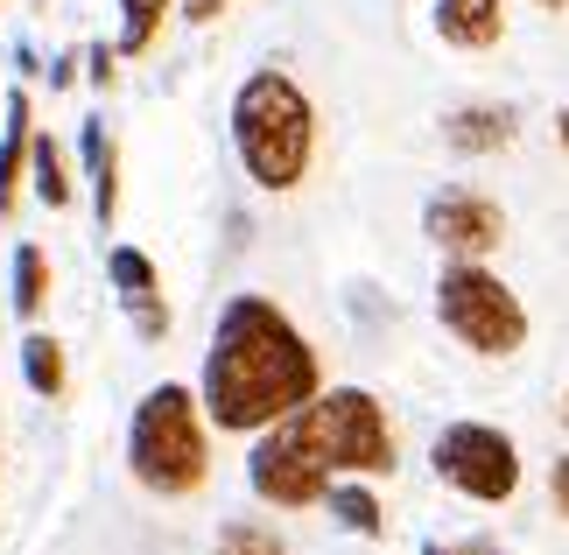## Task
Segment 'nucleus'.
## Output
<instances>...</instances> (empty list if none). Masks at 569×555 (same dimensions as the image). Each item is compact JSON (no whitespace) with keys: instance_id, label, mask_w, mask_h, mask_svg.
Instances as JSON below:
<instances>
[{"instance_id":"1","label":"nucleus","mask_w":569,"mask_h":555,"mask_svg":"<svg viewBox=\"0 0 569 555\" xmlns=\"http://www.w3.org/2000/svg\"><path fill=\"white\" fill-rule=\"evenodd\" d=\"M323 387L317 345L302 338V324L268 296H226L211 324V351H204V380H197V402L204 422L226 436H260L268 422L296 415L310 394Z\"/></svg>"},{"instance_id":"2","label":"nucleus","mask_w":569,"mask_h":555,"mask_svg":"<svg viewBox=\"0 0 569 555\" xmlns=\"http://www.w3.org/2000/svg\"><path fill=\"white\" fill-rule=\"evenodd\" d=\"M380 472H393V422L380 394L366 387H317L296 415L268 422L247 457L253 493L281 514L317 506L338 478H380Z\"/></svg>"},{"instance_id":"3","label":"nucleus","mask_w":569,"mask_h":555,"mask_svg":"<svg viewBox=\"0 0 569 555\" xmlns=\"http://www.w3.org/2000/svg\"><path fill=\"white\" fill-rule=\"evenodd\" d=\"M232 155H239V169H247V184H260L268 197H289V190H302V176H310V162H317V106L281 63H260V71L239 78V92H232Z\"/></svg>"},{"instance_id":"4","label":"nucleus","mask_w":569,"mask_h":555,"mask_svg":"<svg viewBox=\"0 0 569 555\" xmlns=\"http://www.w3.org/2000/svg\"><path fill=\"white\" fill-rule=\"evenodd\" d=\"M127 464L156 499H190L211 478V422L204 402L183 380H162L141 394L134 429H127Z\"/></svg>"},{"instance_id":"5","label":"nucleus","mask_w":569,"mask_h":555,"mask_svg":"<svg viewBox=\"0 0 569 555\" xmlns=\"http://www.w3.org/2000/svg\"><path fill=\"white\" fill-rule=\"evenodd\" d=\"M436 317L465 351L478 359H513L528 345V303L499 281L486 260H450L443 281H436Z\"/></svg>"},{"instance_id":"6","label":"nucleus","mask_w":569,"mask_h":555,"mask_svg":"<svg viewBox=\"0 0 569 555\" xmlns=\"http://www.w3.org/2000/svg\"><path fill=\"white\" fill-rule=\"evenodd\" d=\"M429 464H436V478H443L450 493H465L471 506H507L520 493V450L492 422H450V429H436Z\"/></svg>"},{"instance_id":"7","label":"nucleus","mask_w":569,"mask_h":555,"mask_svg":"<svg viewBox=\"0 0 569 555\" xmlns=\"http://www.w3.org/2000/svg\"><path fill=\"white\" fill-rule=\"evenodd\" d=\"M422 232L443 247L450 260H486L499 239H507V211L492 205L486 190H471V184H450V190H436L429 197V211H422Z\"/></svg>"},{"instance_id":"8","label":"nucleus","mask_w":569,"mask_h":555,"mask_svg":"<svg viewBox=\"0 0 569 555\" xmlns=\"http://www.w3.org/2000/svg\"><path fill=\"white\" fill-rule=\"evenodd\" d=\"M106 275H113L120 303H127V317L141 324V338H169V303H162V275H156V260L120 239V247L106 254Z\"/></svg>"},{"instance_id":"9","label":"nucleus","mask_w":569,"mask_h":555,"mask_svg":"<svg viewBox=\"0 0 569 555\" xmlns=\"http://www.w3.org/2000/svg\"><path fill=\"white\" fill-rule=\"evenodd\" d=\"M436 36L450 42V50H465V57H478V50H492L499 36H507V0H436Z\"/></svg>"},{"instance_id":"10","label":"nucleus","mask_w":569,"mask_h":555,"mask_svg":"<svg viewBox=\"0 0 569 555\" xmlns=\"http://www.w3.org/2000/svg\"><path fill=\"white\" fill-rule=\"evenodd\" d=\"M513 135H520V113H513V106H499V99L443 113V141L457 155H499V148H513Z\"/></svg>"},{"instance_id":"11","label":"nucleus","mask_w":569,"mask_h":555,"mask_svg":"<svg viewBox=\"0 0 569 555\" xmlns=\"http://www.w3.org/2000/svg\"><path fill=\"white\" fill-rule=\"evenodd\" d=\"M78 155H84V184H92V218L99 226H113L120 218V155H113V135H106V120H78Z\"/></svg>"},{"instance_id":"12","label":"nucleus","mask_w":569,"mask_h":555,"mask_svg":"<svg viewBox=\"0 0 569 555\" xmlns=\"http://www.w3.org/2000/svg\"><path fill=\"white\" fill-rule=\"evenodd\" d=\"M29 141H36V113H29V92H8V135H0V218H14L21 205V169H29Z\"/></svg>"},{"instance_id":"13","label":"nucleus","mask_w":569,"mask_h":555,"mask_svg":"<svg viewBox=\"0 0 569 555\" xmlns=\"http://www.w3.org/2000/svg\"><path fill=\"white\" fill-rule=\"evenodd\" d=\"M169 14H177V0H120V42L113 50L120 57H148Z\"/></svg>"},{"instance_id":"14","label":"nucleus","mask_w":569,"mask_h":555,"mask_svg":"<svg viewBox=\"0 0 569 555\" xmlns=\"http://www.w3.org/2000/svg\"><path fill=\"white\" fill-rule=\"evenodd\" d=\"M21 380H29V394H42V402L63 394V345L50 330H29V338H21Z\"/></svg>"},{"instance_id":"15","label":"nucleus","mask_w":569,"mask_h":555,"mask_svg":"<svg viewBox=\"0 0 569 555\" xmlns=\"http://www.w3.org/2000/svg\"><path fill=\"white\" fill-rule=\"evenodd\" d=\"M42 303H50V254L36 239H14V309L42 317Z\"/></svg>"},{"instance_id":"16","label":"nucleus","mask_w":569,"mask_h":555,"mask_svg":"<svg viewBox=\"0 0 569 555\" xmlns=\"http://www.w3.org/2000/svg\"><path fill=\"white\" fill-rule=\"evenodd\" d=\"M29 176H36V197H42L50 211L71 205V169H63V148H57L50 135H36V141H29Z\"/></svg>"},{"instance_id":"17","label":"nucleus","mask_w":569,"mask_h":555,"mask_svg":"<svg viewBox=\"0 0 569 555\" xmlns=\"http://www.w3.org/2000/svg\"><path fill=\"white\" fill-rule=\"evenodd\" d=\"M323 506H331V514L352 527V535H380L387 527V514H380V499L366 493V485H331V493H323Z\"/></svg>"},{"instance_id":"18","label":"nucleus","mask_w":569,"mask_h":555,"mask_svg":"<svg viewBox=\"0 0 569 555\" xmlns=\"http://www.w3.org/2000/svg\"><path fill=\"white\" fill-rule=\"evenodd\" d=\"M211 555H289V542H281L268 521H232Z\"/></svg>"},{"instance_id":"19","label":"nucleus","mask_w":569,"mask_h":555,"mask_svg":"<svg viewBox=\"0 0 569 555\" xmlns=\"http://www.w3.org/2000/svg\"><path fill=\"white\" fill-rule=\"evenodd\" d=\"M84 63H92V71H84V78H92L99 92H106V85L120 78V50H113V42H92V57H84Z\"/></svg>"},{"instance_id":"20","label":"nucleus","mask_w":569,"mask_h":555,"mask_svg":"<svg viewBox=\"0 0 569 555\" xmlns=\"http://www.w3.org/2000/svg\"><path fill=\"white\" fill-rule=\"evenodd\" d=\"M549 499H556V514L569 521V450H562V457L549 464Z\"/></svg>"},{"instance_id":"21","label":"nucleus","mask_w":569,"mask_h":555,"mask_svg":"<svg viewBox=\"0 0 569 555\" xmlns=\"http://www.w3.org/2000/svg\"><path fill=\"white\" fill-rule=\"evenodd\" d=\"M226 8H232V0H183V21H190V29H211Z\"/></svg>"},{"instance_id":"22","label":"nucleus","mask_w":569,"mask_h":555,"mask_svg":"<svg viewBox=\"0 0 569 555\" xmlns=\"http://www.w3.org/2000/svg\"><path fill=\"white\" fill-rule=\"evenodd\" d=\"M422 555H499V548H486V542H436V548H422Z\"/></svg>"},{"instance_id":"23","label":"nucleus","mask_w":569,"mask_h":555,"mask_svg":"<svg viewBox=\"0 0 569 555\" xmlns=\"http://www.w3.org/2000/svg\"><path fill=\"white\" fill-rule=\"evenodd\" d=\"M556 141H562V155H569V106L556 113Z\"/></svg>"},{"instance_id":"24","label":"nucleus","mask_w":569,"mask_h":555,"mask_svg":"<svg viewBox=\"0 0 569 555\" xmlns=\"http://www.w3.org/2000/svg\"><path fill=\"white\" fill-rule=\"evenodd\" d=\"M535 8H549V14H569V0H535Z\"/></svg>"},{"instance_id":"25","label":"nucleus","mask_w":569,"mask_h":555,"mask_svg":"<svg viewBox=\"0 0 569 555\" xmlns=\"http://www.w3.org/2000/svg\"><path fill=\"white\" fill-rule=\"evenodd\" d=\"M562 429H569V387H562Z\"/></svg>"}]
</instances>
